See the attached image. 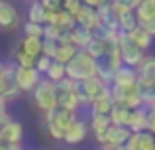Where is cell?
I'll return each mask as SVG.
<instances>
[{
    "instance_id": "cell-1",
    "label": "cell",
    "mask_w": 155,
    "mask_h": 150,
    "mask_svg": "<svg viewBox=\"0 0 155 150\" xmlns=\"http://www.w3.org/2000/svg\"><path fill=\"white\" fill-rule=\"evenodd\" d=\"M96 65H98L96 59H92L88 54L79 50L75 58L65 65V77L71 81H87L91 77H96Z\"/></svg>"
},
{
    "instance_id": "cell-2",
    "label": "cell",
    "mask_w": 155,
    "mask_h": 150,
    "mask_svg": "<svg viewBox=\"0 0 155 150\" xmlns=\"http://www.w3.org/2000/svg\"><path fill=\"white\" fill-rule=\"evenodd\" d=\"M104 87H108V85H104L98 77H91V79H87V81H75L73 93L77 95L81 107H91V103L102 93Z\"/></svg>"
},
{
    "instance_id": "cell-3",
    "label": "cell",
    "mask_w": 155,
    "mask_h": 150,
    "mask_svg": "<svg viewBox=\"0 0 155 150\" xmlns=\"http://www.w3.org/2000/svg\"><path fill=\"white\" fill-rule=\"evenodd\" d=\"M31 93H34V103H35V107H38L41 113H49V111H53V109L57 107L55 95H53V85L47 79L45 81H39Z\"/></svg>"
},
{
    "instance_id": "cell-4",
    "label": "cell",
    "mask_w": 155,
    "mask_h": 150,
    "mask_svg": "<svg viewBox=\"0 0 155 150\" xmlns=\"http://www.w3.org/2000/svg\"><path fill=\"white\" fill-rule=\"evenodd\" d=\"M39 81H41V75H39L34 67L26 69V67H18V65H16L12 83L20 89V93H30V91H34L35 85H38Z\"/></svg>"
},
{
    "instance_id": "cell-5",
    "label": "cell",
    "mask_w": 155,
    "mask_h": 150,
    "mask_svg": "<svg viewBox=\"0 0 155 150\" xmlns=\"http://www.w3.org/2000/svg\"><path fill=\"white\" fill-rule=\"evenodd\" d=\"M143 58H145V51H141L140 47L132 42V40H128V36L120 42V59H122V65L136 69V67L143 61Z\"/></svg>"
},
{
    "instance_id": "cell-6",
    "label": "cell",
    "mask_w": 155,
    "mask_h": 150,
    "mask_svg": "<svg viewBox=\"0 0 155 150\" xmlns=\"http://www.w3.org/2000/svg\"><path fill=\"white\" fill-rule=\"evenodd\" d=\"M75 120H77V113L67 111V109H63V107H55L53 111L45 113V123H51L53 127H57L61 132H65Z\"/></svg>"
},
{
    "instance_id": "cell-7",
    "label": "cell",
    "mask_w": 155,
    "mask_h": 150,
    "mask_svg": "<svg viewBox=\"0 0 155 150\" xmlns=\"http://www.w3.org/2000/svg\"><path fill=\"white\" fill-rule=\"evenodd\" d=\"M137 73V85L145 87V85L155 83V55H145L143 61L136 67Z\"/></svg>"
},
{
    "instance_id": "cell-8",
    "label": "cell",
    "mask_w": 155,
    "mask_h": 150,
    "mask_svg": "<svg viewBox=\"0 0 155 150\" xmlns=\"http://www.w3.org/2000/svg\"><path fill=\"white\" fill-rule=\"evenodd\" d=\"M20 26V14L12 4L8 2H2L0 0V28L6 32L10 30H16Z\"/></svg>"
},
{
    "instance_id": "cell-9",
    "label": "cell",
    "mask_w": 155,
    "mask_h": 150,
    "mask_svg": "<svg viewBox=\"0 0 155 150\" xmlns=\"http://www.w3.org/2000/svg\"><path fill=\"white\" fill-rule=\"evenodd\" d=\"M0 136H2L4 144H16V146H20V142L24 138V127L18 120H10V123H6L0 128Z\"/></svg>"
},
{
    "instance_id": "cell-10",
    "label": "cell",
    "mask_w": 155,
    "mask_h": 150,
    "mask_svg": "<svg viewBox=\"0 0 155 150\" xmlns=\"http://www.w3.org/2000/svg\"><path fill=\"white\" fill-rule=\"evenodd\" d=\"M87 134H88V123L77 119L75 123L63 132V140L67 144H79V142H83V140L87 138Z\"/></svg>"
},
{
    "instance_id": "cell-11",
    "label": "cell",
    "mask_w": 155,
    "mask_h": 150,
    "mask_svg": "<svg viewBox=\"0 0 155 150\" xmlns=\"http://www.w3.org/2000/svg\"><path fill=\"white\" fill-rule=\"evenodd\" d=\"M112 107H114V103H112V97H110V87H104L102 93L91 103V117H94V115L108 117Z\"/></svg>"
},
{
    "instance_id": "cell-12",
    "label": "cell",
    "mask_w": 155,
    "mask_h": 150,
    "mask_svg": "<svg viewBox=\"0 0 155 150\" xmlns=\"http://www.w3.org/2000/svg\"><path fill=\"white\" fill-rule=\"evenodd\" d=\"M130 134H132V132L126 127H114V124H110V127L106 128V142L104 144H112V146L124 148V144L128 142Z\"/></svg>"
},
{
    "instance_id": "cell-13",
    "label": "cell",
    "mask_w": 155,
    "mask_h": 150,
    "mask_svg": "<svg viewBox=\"0 0 155 150\" xmlns=\"http://www.w3.org/2000/svg\"><path fill=\"white\" fill-rule=\"evenodd\" d=\"M128 128L130 132H145L147 131V115H145V107L136 109L130 113V120H128Z\"/></svg>"
},
{
    "instance_id": "cell-14",
    "label": "cell",
    "mask_w": 155,
    "mask_h": 150,
    "mask_svg": "<svg viewBox=\"0 0 155 150\" xmlns=\"http://www.w3.org/2000/svg\"><path fill=\"white\" fill-rule=\"evenodd\" d=\"M112 85H118V87H136V85H137L136 69L122 65L120 69L116 71V75H114V83Z\"/></svg>"
},
{
    "instance_id": "cell-15",
    "label": "cell",
    "mask_w": 155,
    "mask_h": 150,
    "mask_svg": "<svg viewBox=\"0 0 155 150\" xmlns=\"http://www.w3.org/2000/svg\"><path fill=\"white\" fill-rule=\"evenodd\" d=\"M134 14H136V20H137V26H143V24H147L149 20L155 18V0H141L140 6L134 10Z\"/></svg>"
},
{
    "instance_id": "cell-16",
    "label": "cell",
    "mask_w": 155,
    "mask_h": 150,
    "mask_svg": "<svg viewBox=\"0 0 155 150\" xmlns=\"http://www.w3.org/2000/svg\"><path fill=\"white\" fill-rule=\"evenodd\" d=\"M75 24H77V26L87 28V30H92V28H94L96 24H98V18H96L94 8L81 6V10L75 14Z\"/></svg>"
},
{
    "instance_id": "cell-17",
    "label": "cell",
    "mask_w": 155,
    "mask_h": 150,
    "mask_svg": "<svg viewBox=\"0 0 155 150\" xmlns=\"http://www.w3.org/2000/svg\"><path fill=\"white\" fill-rule=\"evenodd\" d=\"M126 36H128V40H132V42L136 44V46L140 47L141 51H145V50H149V47H151L153 38L143 30V28H140V26H137L136 30H132L130 34H126Z\"/></svg>"
},
{
    "instance_id": "cell-18",
    "label": "cell",
    "mask_w": 155,
    "mask_h": 150,
    "mask_svg": "<svg viewBox=\"0 0 155 150\" xmlns=\"http://www.w3.org/2000/svg\"><path fill=\"white\" fill-rule=\"evenodd\" d=\"M20 51H24L26 55L38 59L41 55V40L39 38H26L24 36V40L20 42Z\"/></svg>"
},
{
    "instance_id": "cell-19",
    "label": "cell",
    "mask_w": 155,
    "mask_h": 150,
    "mask_svg": "<svg viewBox=\"0 0 155 150\" xmlns=\"http://www.w3.org/2000/svg\"><path fill=\"white\" fill-rule=\"evenodd\" d=\"M130 109L122 107V105H114L112 111H110L108 119H110V124L114 127H128V120H130Z\"/></svg>"
},
{
    "instance_id": "cell-20",
    "label": "cell",
    "mask_w": 155,
    "mask_h": 150,
    "mask_svg": "<svg viewBox=\"0 0 155 150\" xmlns=\"http://www.w3.org/2000/svg\"><path fill=\"white\" fill-rule=\"evenodd\" d=\"M91 40H92L91 30H87V28H83V26H75V28H73V32H71V44L77 47V50H84V46H87Z\"/></svg>"
},
{
    "instance_id": "cell-21",
    "label": "cell",
    "mask_w": 155,
    "mask_h": 150,
    "mask_svg": "<svg viewBox=\"0 0 155 150\" xmlns=\"http://www.w3.org/2000/svg\"><path fill=\"white\" fill-rule=\"evenodd\" d=\"M77 51H79V50H77L73 44H59V46H57L55 55H53V61L61 63V65H67V63L75 58Z\"/></svg>"
},
{
    "instance_id": "cell-22",
    "label": "cell",
    "mask_w": 155,
    "mask_h": 150,
    "mask_svg": "<svg viewBox=\"0 0 155 150\" xmlns=\"http://www.w3.org/2000/svg\"><path fill=\"white\" fill-rule=\"evenodd\" d=\"M114 75H116V71L106 63V59L104 58L98 59V65H96V77H98L104 85H108V87H110V85L114 83Z\"/></svg>"
},
{
    "instance_id": "cell-23",
    "label": "cell",
    "mask_w": 155,
    "mask_h": 150,
    "mask_svg": "<svg viewBox=\"0 0 155 150\" xmlns=\"http://www.w3.org/2000/svg\"><path fill=\"white\" fill-rule=\"evenodd\" d=\"M28 22L39 24V26L45 24V10H43V6L39 2H31L30 4V8H28Z\"/></svg>"
},
{
    "instance_id": "cell-24",
    "label": "cell",
    "mask_w": 155,
    "mask_h": 150,
    "mask_svg": "<svg viewBox=\"0 0 155 150\" xmlns=\"http://www.w3.org/2000/svg\"><path fill=\"white\" fill-rule=\"evenodd\" d=\"M137 28V20H136V14H134L132 10H128L126 14H122L120 18H118V30L124 32V34H130L132 30H136Z\"/></svg>"
},
{
    "instance_id": "cell-25",
    "label": "cell",
    "mask_w": 155,
    "mask_h": 150,
    "mask_svg": "<svg viewBox=\"0 0 155 150\" xmlns=\"http://www.w3.org/2000/svg\"><path fill=\"white\" fill-rule=\"evenodd\" d=\"M84 54H88L92 59H102V58H106V47H104V42H98V40H91V42L84 46Z\"/></svg>"
},
{
    "instance_id": "cell-26",
    "label": "cell",
    "mask_w": 155,
    "mask_h": 150,
    "mask_svg": "<svg viewBox=\"0 0 155 150\" xmlns=\"http://www.w3.org/2000/svg\"><path fill=\"white\" fill-rule=\"evenodd\" d=\"M45 77H47L49 83H57V81L65 79V65H61V63H57V61H51L49 69L45 71Z\"/></svg>"
},
{
    "instance_id": "cell-27",
    "label": "cell",
    "mask_w": 155,
    "mask_h": 150,
    "mask_svg": "<svg viewBox=\"0 0 155 150\" xmlns=\"http://www.w3.org/2000/svg\"><path fill=\"white\" fill-rule=\"evenodd\" d=\"M14 69H16V65H12V63H4L2 71H0V97H2L4 89L8 87V83H12V79H14Z\"/></svg>"
},
{
    "instance_id": "cell-28",
    "label": "cell",
    "mask_w": 155,
    "mask_h": 150,
    "mask_svg": "<svg viewBox=\"0 0 155 150\" xmlns=\"http://www.w3.org/2000/svg\"><path fill=\"white\" fill-rule=\"evenodd\" d=\"M110 127V119L104 115H94L91 117V128L94 134H102V132H106V128Z\"/></svg>"
},
{
    "instance_id": "cell-29",
    "label": "cell",
    "mask_w": 155,
    "mask_h": 150,
    "mask_svg": "<svg viewBox=\"0 0 155 150\" xmlns=\"http://www.w3.org/2000/svg\"><path fill=\"white\" fill-rule=\"evenodd\" d=\"M140 87V95H141V101H143V107L149 109V107H155V83L153 85H137Z\"/></svg>"
},
{
    "instance_id": "cell-30",
    "label": "cell",
    "mask_w": 155,
    "mask_h": 150,
    "mask_svg": "<svg viewBox=\"0 0 155 150\" xmlns=\"http://www.w3.org/2000/svg\"><path fill=\"white\" fill-rule=\"evenodd\" d=\"M137 142L141 150H155V136L151 132H137Z\"/></svg>"
},
{
    "instance_id": "cell-31",
    "label": "cell",
    "mask_w": 155,
    "mask_h": 150,
    "mask_svg": "<svg viewBox=\"0 0 155 150\" xmlns=\"http://www.w3.org/2000/svg\"><path fill=\"white\" fill-rule=\"evenodd\" d=\"M57 26H59V28H67V30H73L77 24H75V18H73L69 12L59 10V12H57Z\"/></svg>"
},
{
    "instance_id": "cell-32",
    "label": "cell",
    "mask_w": 155,
    "mask_h": 150,
    "mask_svg": "<svg viewBox=\"0 0 155 150\" xmlns=\"http://www.w3.org/2000/svg\"><path fill=\"white\" fill-rule=\"evenodd\" d=\"M24 34H26V38H39V40H41V36H43V26H39V24H31V22H26V24H24Z\"/></svg>"
},
{
    "instance_id": "cell-33",
    "label": "cell",
    "mask_w": 155,
    "mask_h": 150,
    "mask_svg": "<svg viewBox=\"0 0 155 150\" xmlns=\"http://www.w3.org/2000/svg\"><path fill=\"white\" fill-rule=\"evenodd\" d=\"M57 46H59L57 42H51V40H41V55L53 59V55H55V51H57Z\"/></svg>"
},
{
    "instance_id": "cell-34",
    "label": "cell",
    "mask_w": 155,
    "mask_h": 150,
    "mask_svg": "<svg viewBox=\"0 0 155 150\" xmlns=\"http://www.w3.org/2000/svg\"><path fill=\"white\" fill-rule=\"evenodd\" d=\"M16 61H18V67H26V69H30V67L35 65V59L30 58V55H26L24 51H16Z\"/></svg>"
},
{
    "instance_id": "cell-35",
    "label": "cell",
    "mask_w": 155,
    "mask_h": 150,
    "mask_svg": "<svg viewBox=\"0 0 155 150\" xmlns=\"http://www.w3.org/2000/svg\"><path fill=\"white\" fill-rule=\"evenodd\" d=\"M81 0H63V6H61V10H65V12H69V14L75 18V14L81 10Z\"/></svg>"
},
{
    "instance_id": "cell-36",
    "label": "cell",
    "mask_w": 155,
    "mask_h": 150,
    "mask_svg": "<svg viewBox=\"0 0 155 150\" xmlns=\"http://www.w3.org/2000/svg\"><path fill=\"white\" fill-rule=\"evenodd\" d=\"M20 95H22V93H20V89L16 87L14 83H8V87L4 89V93H2V99L8 103V101H14V99H18Z\"/></svg>"
},
{
    "instance_id": "cell-37",
    "label": "cell",
    "mask_w": 155,
    "mask_h": 150,
    "mask_svg": "<svg viewBox=\"0 0 155 150\" xmlns=\"http://www.w3.org/2000/svg\"><path fill=\"white\" fill-rule=\"evenodd\" d=\"M51 61H53V59H49V58H45V55H39V58L35 59V65H34V69L38 71L39 75H41V73H45V71L49 69Z\"/></svg>"
},
{
    "instance_id": "cell-38",
    "label": "cell",
    "mask_w": 155,
    "mask_h": 150,
    "mask_svg": "<svg viewBox=\"0 0 155 150\" xmlns=\"http://www.w3.org/2000/svg\"><path fill=\"white\" fill-rule=\"evenodd\" d=\"M39 4L43 6L45 12H59L61 6H63V0H41Z\"/></svg>"
},
{
    "instance_id": "cell-39",
    "label": "cell",
    "mask_w": 155,
    "mask_h": 150,
    "mask_svg": "<svg viewBox=\"0 0 155 150\" xmlns=\"http://www.w3.org/2000/svg\"><path fill=\"white\" fill-rule=\"evenodd\" d=\"M57 26H51V24H43V36L41 40H51V42H57Z\"/></svg>"
},
{
    "instance_id": "cell-40",
    "label": "cell",
    "mask_w": 155,
    "mask_h": 150,
    "mask_svg": "<svg viewBox=\"0 0 155 150\" xmlns=\"http://www.w3.org/2000/svg\"><path fill=\"white\" fill-rule=\"evenodd\" d=\"M145 115H147V132L155 136V107L145 109Z\"/></svg>"
},
{
    "instance_id": "cell-41",
    "label": "cell",
    "mask_w": 155,
    "mask_h": 150,
    "mask_svg": "<svg viewBox=\"0 0 155 150\" xmlns=\"http://www.w3.org/2000/svg\"><path fill=\"white\" fill-rule=\"evenodd\" d=\"M140 2H141V0H114V4L126 8V10H132V12L136 10L137 6H140Z\"/></svg>"
},
{
    "instance_id": "cell-42",
    "label": "cell",
    "mask_w": 155,
    "mask_h": 150,
    "mask_svg": "<svg viewBox=\"0 0 155 150\" xmlns=\"http://www.w3.org/2000/svg\"><path fill=\"white\" fill-rule=\"evenodd\" d=\"M45 128H47V132H49V136L53 140H63V132H61L57 127H53L51 123H45Z\"/></svg>"
},
{
    "instance_id": "cell-43",
    "label": "cell",
    "mask_w": 155,
    "mask_h": 150,
    "mask_svg": "<svg viewBox=\"0 0 155 150\" xmlns=\"http://www.w3.org/2000/svg\"><path fill=\"white\" fill-rule=\"evenodd\" d=\"M141 28H143V30L147 32V34L151 36V38H155V18H153V20H149L147 24H143Z\"/></svg>"
},
{
    "instance_id": "cell-44",
    "label": "cell",
    "mask_w": 155,
    "mask_h": 150,
    "mask_svg": "<svg viewBox=\"0 0 155 150\" xmlns=\"http://www.w3.org/2000/svg\"><path fill=\"white\" fill-rule=\"evenodd\" d=\"M81 4H83V6H88V8H98L100 6V0H81Z\"/></svg>"
},
{
    "instance_id": "cell-45",
    "label": "cell",
    "mask_w": 155,
    "mask_h": 150,
    "mask_svg": "<svg viewBox=\"0 0 155 150\" xmlns=\"http://www.w3.org/2000/svg\"><path fill=\"white\" fill-rule=\"evenodd\" d=\"M20 146H16V144H0V150H18Z\"/></svg>"
},
{
    "instance_id": "cell-46",
    "label": "cell",
    "mask_w": 155,
    "mask_h": 150,
    "mask_svg": "<svg viewBox=\"0 0 155 150\" xmlns=\"http://www.w3.org/2000/svg\"><path fill=\"white\" fill-rule=\"evenodd\" d=\"M100 150H124V148H122V146H112V144H102Z\"/></svg>"
},
{
    "instance_id": "cell-47",
    "label": "cell",
    "mask_w": 155,
    "mask_h": 150,
    "mask_svg": "<svg viewBox=\"0 0 155 150\" xmlns=\"http://www.w3.org/2000/svg\"><path fill=\"white\" fill-rule=\"evenodd\" d=\"M114 0H100V4H112Z\"/></svg>"
},
{
    "instance_id": "cell-48",
    "label": "cell",
    "mask_w": 155,
    "mask_h": 150,
    "mask_svg": "<svg viewBox=\"0 0 155 150\" xmlns=\"http://www.w3.org/2000/svg\"><path fill=\"white\" fill-rule=\"evenodd\" d=\"M30 2H41V0H30Z\"/></svg>"
},
{
    "instance_id": "cell-49",
    "label": "cell",
    "mask_w": 155,
    "mask_h": 150,
    "mask_svg": "<svg viewBox=\"0 0 155 150\" xmlns=\"http://www.w3.org/2000/svg\"><path fill=\"white\" fill-rule=\"evenodd\" d=\"M0 144H2V136H0Z\"/></svg>"
},
{
    "instance_id": "cell-50",
    "label": "cell",
    "mask_w": 155,
    "mask_h": 150,
    "mask_svg": "<svg viewBox=\"0 0 155 150\" xmlns=\"http://www.w3.org/2000/svg\"><path fill=\"white\" fill-rule=\"evenodd\" d=\"M18 150H26V148H18Z\"/></svg>"
}]
</instances>
